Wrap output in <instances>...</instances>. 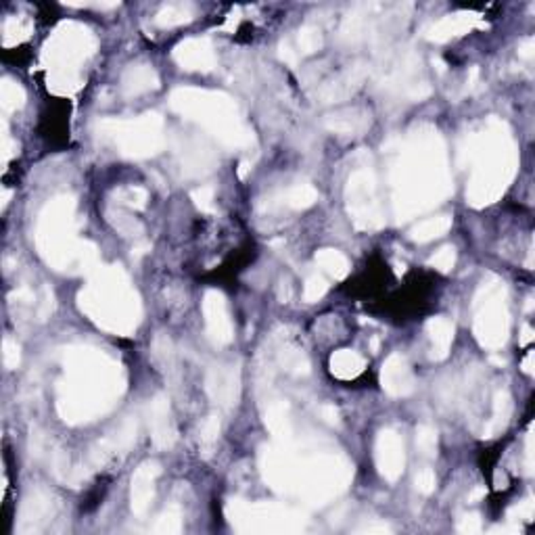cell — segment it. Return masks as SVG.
Segmentation results:
<instances>
[{
    "instance_id": "13",
    "label": "cell",
    "mask_w": 535,
    "mask_h": 535,
    "mask_svg": "<svg viewBox=\"0 0 535 535\" xmlns=\"http://www.w3.org/2000/svg\"><path fill=\"white\" fill-rule=\"evenodd\" d=\"M429 331H431V339H433V345L437 348L440 356H446L447 348H449V343H451V333H454V329L449 326L447 320L437 318V320H433V322L429 324Z\"/></svg>"
},
{
    "instance_id": "9",
    "label": "cell",
    "mask_w": 535,
    "mask_h": 535,
    "mask_svg": "<svg viewBox=\"0 0 535 535\" xmlns=\"http://www.w3.org/2000/svg\"><path fill=\"white\" fill-rule=\"evenodd\" d=\"M331 366H333V372L339 376V378H354L357 376L362 370H364V359L354 354V352H337L333 359H331Z\"/></svg>"
},
{
    "instance_id": "8",
    "label": "cell",
    "mask_w": 535,
    "mask_h": 535,
    "mask_svg": "<svg viewBox=\"0 0 535 535\" xmlns=\"http://www.w3.org/2000/svg\"><path fill=\"white\" fill-rule=\"evenodd\" d=\"M153 437L159 446H168L172 442V429H170V412L168 404L164 399H157L153 404Z\"/></svg>"
},
{
    "instance_id": "2",
    "label": "cell",
    "mask_w": 535,
    "mask_h": 535,
    "mask_svg": "<svg viewBox=\"0 0 535 535\" xmlns=\"http://www.w3.org/2000/svg\"><path fill=\"white\" fill-rule=\"evenodd\" d=\"M483 308L477 312V337L487 348H500L508 335V314L500 299H487L481 303Z\"/></svg>"
},
{
    "instance_id": "15",
    "label": "cell",
    "mask_w": 535,
    "mask_h": 535,
    "mask_svg": "<svg viewBox=\"0 0 535 535\" xmlns=\"http://www.w3.org/2000/svg\"><path fill=\"white\" fill-rule=\"evenodd\" d=\"M297 42H299V48L303 53H316L322 46L320 29H316V27H303V29H299Z\"/></svg>"
},
{
    "instance_id": "4",
    "label": "cell",
    "mask_w": 535,
    "mask_h": 535,
    "mask_svg": "<svg viewBox=\"0 0 535 535\" xmlns=\"http://www.w3.org/2000/svg\"><path fill=\"white\" fill-rule=\"evenodd\" d=\"M174 57L186 70H209L216 61L211 44L201 38H190V40L182 42L176 48Z\"/></svg>"
},
{
    "instance_id": "21",
    "label": "cell",
    "mask_w": 535,
    "mask_h": 535,
    "mask_svg": "<svg viewBox=\"0 0 535 535\" xmlns=\"http://www.w3.org/2000/svg\"><path fill=\"white\" fill-rule=\"evenodd\" d=\"M17 362H19V350H17V345H13L11 341H6V343H4V364H6L8 368H13V366H17Z\"/></svg>"
},
{
    "instance_id": "10",
    "label": "cell",
    "mask_w": 535,
    "mask_h": 535,
    "mask_svg": "<svg viewBox=\"0 0 535 535\" xmlns=\"http://www.w3.org/2000/svg\"><path fill=\"white\" fill-rule=\"evenodd\" d=\"M124 84H126V90L128 92H143V90L153 88L157 84V78L155 74L149 70V67H134L126 74L124 78Z\"/></svg>"
},
{
    "instance_id": "23",
    "label": "cell",
    "mask_w": 535,
    "mask_h": 535,
    "mask_svg": "<svg viewBox=\"0 0 535 535\" xmlns=\"http://www.w3.org/2000/svg\"><path fill=\"white\" fill-rule=\"evenodd\" d=\"M531 48H534V40H527V42H525V46L521 48V55H523V57H527V59H531V55H534V53H531Z\"/></svg>"
},
{
    "instance_id": "7",
    "label": "cell",
    "mask_w": 535,
    "mask_h": 535,
    "mask_svg": "<svg viewBox=\"0 0 535 535\" xmlns=\"http://www.w3.org/2000/svg\"><path fill=\"white\" fill-rule=\"evenodd\" d=\"M477 21V15L473 13H456V15H447L442 21H437L431 29H429V40L435 42H444L451 36H460L466 29H470Z\"/></svg>"
},
{
    "instance_id": "17",
    "label": "cell",
    "mask_w": 535,
    "mask_h": 535,
    "mask_svg": "<svg viewBox=\"0 0 535 535\" xmlns=\"http://www.w3.org/2000/svg\"><path fill=\"white\" fill-rule=\"evenodd\" d=\"M2 98H4V107L11 109V107L21 105L23 92H21L19 86H15V84H11V82H4V86H2Z\"/></svg>"
},
{
    "instance_id": "18",
    "label": "cell",
    "mask_w": 535,
    "mask_h": 535,
    "mask_svg": "<svg viewBox=\"0 0 535 535\" xmlns=\"http://www.w3.org/2000/svg\"><path fill=\"white\" fill-rule=\"evenodd\" d=\"M416 444L421 446V449H425V454H433L435 449V444H437V435L435 431L431 429H418V437H416Z\"/></svg>"
},
{
    "instance_id": "1",
    "label": "cell",
    "mask_w": 535,
    "mask_h": 535,
    "mask_svg": "<svg viewBox=\"0 0 535 535\" xmlns=\"http://www.w3.org/2000/svg\"><path fill=\"white\" fill-rule=\"evenodd\" d=\"M82 305L100 326L109 331L124 333L136 324L138 303L119 270L107 272L103 278L92 282L86 295H82Z\"/></svg>"
},
{
    "instance_id": "20",
    "label": "cell",
    "mask_w": 535,
    "mask_h": 535,
    "mask_svg": "<svg viewBox=\"0 0 535 535\" xmlns=\"http://www.w3.org/2000/svg\"><path fill=\"white\" fill-rule=\"evenodd\" d=\"M192 199L197 201V205L201 209H211V201H213V190L211 188H201L192 194Z\"/></svg>"
},
{
    "instance_id": "16",
    "label": "cell",
    "mask_w": 535,
    "mask_h": 535,
    "mask_svg": "<svg viewBox=\"0 0 535 535\" xmlns=\"http://www.w3.org/2000/svg\"><path fill=\"white\" fill-rule=\"evenodd\" d=\"M324 293H326V282H324V278H320L318 274H316V276H310L308 282H305V289H303L305 299L312 303V301H318Z\"/></svg>"
},
{
    "instance_id": "6",
    "label": "cell",
    "mask_w": 535,
    "mask_h": 535,
    "mask_svg": "<svg viewBox=\"0 0 535 535\" xmlns=\"http://www.w3.org/2000/svg\"><path fill=\"white\" fill-rule=\"evenodd\" d=\"M383 385L393 395H408L412 391V372L399 356H391L383 368Z\"/></svg>"
},
{
    "instance_id": "12",
    "label": "cell",
    "mask_w": 535,
    "mask_h": 535,
    "mask_svg": "<svg viewBox=\"0 0 535 535\" xmlns=\"http://www.w3.org/2000/svg\"><path fill=\"white\" fill-rule=\"evenodd\" d=\"M318 264L324 268L329 274L337 276V278H343L348 272H350V264L345 260V256H341L339 251H333V249H326L318 256Z\"/></svg>"
},
{
    "instance_id": "14",
    "label": "cell",
    "mask_w": 535,
    "mask_h": 535,
    "mask_svg": "<svg viewBox=\"0 0 535 535\" xmlns=\"http://www.w3.org/2000/svg\"><path fill=\"white\" fill-rule=\"evenodd\" d=\"M190 19V13L184 4H168L157 13V23L164 27H172Z\"/></svg>"
},
{
    "instance_id": "11",
    "label": "cell",
    "mask_w": 535,
    "mask_h": 535,
    "mask_svg": "<svg viewBox=\"0 0 535 535\" xmlns=\"http://www.w3.org/2000/svg\"><path fill=\"white\" fill-rule=\"evenodd\" d=\"M447 228H449V218L442 216V218H431V220H425L423 224H418L414 230H412V237L416 241H429L433 237H440L444 235Z\"/></svg>"
},
{
    "instance_id": "3",
    "label": "cell",
    "mask_w": 535,
    "mask_h": 535,
    "mask_svg": "<svg viewBox=\"0 0 535 535\" xmlns=\"http://www.w3.org/2000/svg\"><path fill=\"white\" fill-rule=\"evenodd\" d=\"M203 310H205V320H207L209 337H211L216 343H228L232 335H230V320H228V314H226V305H224L222 295L216 293V291L207 293V295H205Z\"/></svg>"
},
{
    "instance_id": "19",
    "label": "cell",
    "mask_w": 535,
    "mask_h": 535,
    "mask_svg": "<svg viewBox=\"0 0 535 535\" xmlns=\"http://www.w3.org/2000/svg\"><path fill=\"white\" fill-rule=\"evenodd\" d=\"M454 260H456V253H454V249H451V247H444V249H442L437 256H433L431 264L446 272V270H449V268L454 266Z\"/></svg>"
},
{
    "instance_id": "5",
    "label": "cell",
    "mask_w": 535,
    "mask_h": 535,
    "mask_svg": "<svg viewBox=\"0 0 535 535\" xmlns=\"http://www.w3.org/2000/svg\"><path fill=\"white\" fill-rule=\"evenodd\" d=\"M378 466L381 473L389 479H395L404 466V446L395 433H381L378 440Z\"/></svg>"
},
{
    "instance_id": "22",
    "label": "cell",
    "mask_w": 535,
    "mask_h": 535,
    "mask_svg": "<svg viewBox=\"0 0 535 535\" xmlns=\"http://www.w3.org/2000/svg\"><path fill=\"white\" fill-rule=\"evenodd\" d=\"M416 483H418V487H421L423 491H431L433 485H435V477H433L431 470H423V473L416 477Z\"/></svg>"
}]
</instances>
